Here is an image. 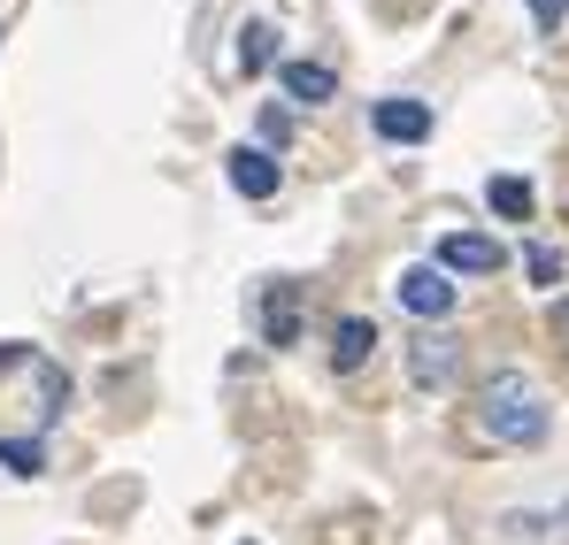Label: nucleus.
<instances>
[{
    "instance_id": "14",
    "label": "nucleus",
    "mask_w": 569,
    "mask_h": 545,
    "mask_svg": "<svg viewBox=\"0 0 569 545\" xmlns=\"http://www.w3.org/2000/svg\"><path fill=\"white\" fill-rule=\"evenodd\" d=\"M523 8H531V23H539V31H555V23L569 16V0H523Z\"/></svg>"
},
{
    "instance_id": "10",
    "label": "nucleus",
    "mask_w": 569,
    "mask_h": 545,
    "mask_svg": "<svg viewBox=\"0 0 569 545\" xmlns=\"http://www.w3.org/2000/svg\"><path fill=\"white\" fill-rule=\"evenodd\" d=\"M239 70H247V78L278 70V31H270V23H247V31H239Z\"/></svg>"
},
{
    "instance_id": "7",
    "label": "nucleus",
    "mask_w": 569,
    "mask_h": 545,
    "mask_svg": "<svg viewBox=\"0 0 569 545\" xmlns=\"http://www.w3.org/2000/svg\"><path fill=\"white\" fill-rule=\"evenodd\" d=\"M278 85H284V100L323 108V100L339 92V70H331V62H278Z\"/></svg>"
},
{
    "instance_id": "6",
    "label": "nucleus",
    "mask_w": 569,
    "mask_h": 545,
    "mask_svg": "<svg viewBox=\"0 0 569 545\" xmlns=\"http://www.w3.org/2000/svg\"><path fill=\"white\" fill-rule=\"evenodd\" d=\"M378 139L392 147H416V139H431V100H378Z\"/></svg>"
},
{
    "instance_id": "12",
    "label": "nucleus",
    "mask_w": 569,
    "mask_h": 545,
    "mask_svg": "<svg viewBox=\"0 0 569 545\" xmlns=\"http://www.w3.org/2000/svg\"><path fill=\"white\" fill-rule=\"evenodd\" d=\"M0 468H8V476H39V468H47V446H39V438H0Z\"/></svg>"
},
{
    "instance_id": "11",
    "label": "nucleus",
    "mask_w": 569,
    "mask_h": 545,
    "mask_svg": "<svg viewBox=\"0 0 569 545\" xmlns=\"http://www.w3.org/2000/svg\"><path fill=\"white\" fill-rule=\"evenodd\" d=\"M485 200H492V215H508V223L531 215V184H523V178H492V184H485Z\"/></svg>"
},
{
    "instance_id": "1",
    "label": "nucleus",
    "mask_w": 569,
    "mask_h": 545,
    "mask_svg": "<svg viewBox=\"0 0 569 545\" xmlns=\"http://www.w3.org/2000/svg\"><path fill=\"white\" fill-rule=\"evenodd\" d=\"M477 431L492 438V446H547V431H555V407H547V392L523 376V369H492L485 376V392H477Z\"/></svg>"
},
{
    "instance_id": "4",
    "label": "nucleus",
    "mask_w": 569,
    "mask_h": 545,
    "mask_svg": "<svg viewBox=\"0 0 569 545\" xmlns=\"http://www.w3.org/2000/svg\"><path fill=\"white\" fill-rule=\"evenodd\" d=\"M508 262L500 254V239H485V231H455V239H439V262L431 270H447V276H492Z\"/></svg>"
},
{
    "instance_id": "2",
    "label": "nucleus",
    "mask_w": 569,
    "mask_h": 545,
    "mask_svg": "<svg viewBox=\"0 0 569 545\" xmlns=\"http://www.w3.org/2000/svg\"><path fill=\"white\" fill-rule=\"evenodd\" d=\"M455 376H462V339H455V331H423V339L408 346V384L447 392Z\"/></svg>"
},
{
    "instance_id": "9",
    "label": "nucleus",
    "mask_w": 569,
    "mask_h": 545,
    "mask_svg": "<svg viewBox=\"0 0 569 545\" xmlns=\"http://www.w3.org/2000/svg\"><path fill=\"white\" fill-rule=\"evenodd\" d=\"M378 354V323L370 315H339V331H331V369H362Z\"/></svg>"
},
{
    "instance_id": "5",
    "label": "nucleus",
    "mask_w": 569,
    "mask_h": 545,
    "mask_svg": "<svg viewBox=\"0 0 569 545\" xmlns=\"http://www.w3.org/2000/svg\"><path fill=\"white\" fill-rule=\"evenodd\" d=\"M223 178H231V192H239V200H278L284 170H278V154H262V147H239Z\"/></svg>"
},
{
    "instance_id": "15",
    "label": "nucleus",
    "mask_w": 569,
    "mask_h": 545,
    "mask_svg": "<svg viewBox=\"0 0 569 545\" xmlns=\"http://www.w3.org/2000/svg\"><path fill=\"white\" fill-rule=\"evenodd\" d=\"M284 131H292V115H284V108H262V139H270V147H278Z\"/></svg>"
},
{
    "instance_id": "8",
    "label": "nucleus",
    "mask_w": 569,
    "mask_h": 545,
    "mask_svg": "<svg viewBox=\"0 0 569 545\" xmlns=\"http://www.w3.org/2000/svg\"><path fill=\"white\" fill-rule=\"evenodd\" d=\"M262 339L270 346H292L300 339V284H270L262 292Z\"/></svg>"
},
{
    "instance_id": "16",
    "label": "nucleus",
    "mask_w": 569,
    "mask_h": 545,
    "mask_svg": "<svg viewBox=\"0 0 569 545\" xmlns=\"http://www.w3.org/2000/svg\"><path fill=\"white\" fill-rule=\"evenodd\" d=\"M555 323H562V331H569V300H562V307H555Z\"/></svg>"
},
{
    "instance_id": "3",
    "label": "nucleus",
    "mask_w": 569,
    "mask_h": 545,
    "mask_svg": "<svg viewBox=\"0 0 569 545\" xmlns=\"http://www.w3.org/2000/svg\"><path fill=\"white\" fill-rule=\"evenodd\" d=\"M400 307H408L416 323H447V315H455V284H447V270L416 262V270L400 276Z\"/></svg>"
},
{
    "instance_id": "13",
    "label": "nucleus",
    "mask_w": 569,
    "mask_h": 545,
    "mask_svg": "<svg viewBox=\"0 0 569 545\" xmlns=\"http://www.w3.org/2000/svg\"><path fill=\"white\" fill-rule=\"evenodd\" d=\"M523 270H531V284H547V292H555V284H562V254L539 239V246H523Z\"/></svg>"
}]
</instances>
